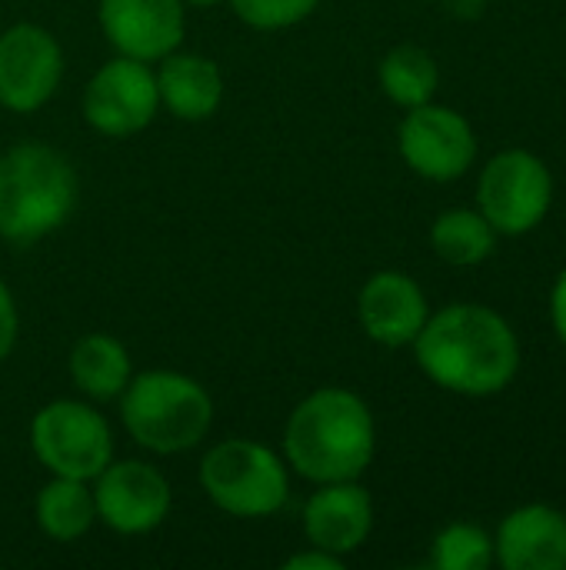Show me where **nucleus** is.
I'll return each instance as SVG.
<instances>
[{"label": "nucleus", "mask_w": 566, "mask_h": 570, "mask_svg": "<svg viewBox=\"0 0 566 570\" xmlns=\"http://www.w3.org/2000/svg\"><path fill=\"white\" fill-rule=\"evenodd\" d=\"M120 414L137 444L157 454H180L207 438L214 424V401L187 374L143 371L123 387Z\"/></svg>", "instance_id": "4"}, {"label": "nucleus", "mask_w": 566, "mask_h": 570, "mask_svg": "<svg viewBox=\"0 0 566 570\" xmlns=\"http://www.w3.org/2000/svg\"><path fill=\"white\" fill-rule=\"evenodd\" d=\"M160 107L157 73L133 57H117L103 63L83 90V117L103 137L140 134Z\"/></svg>", "instance_id": "8"}, {"label": "nucleus", "mask_w": 566, "mask_h": 570, "mask_svg": "<svg viewBox=\"0 0 566 570\" xmlns=\"http://www.w3.org/2000/svg\"><path fill=\"white\" fill-rule=\"evenodd\" d=\"M63 77L57 37L37 23H13L0 33V104L13 114L40 110Z\"/></svg>", "instance_id": "9"}, {"label": "nucleus", "mask_w": 566, "mask_h": 570, "mask_svg": "<svg viewBox=\"0 0 566 570\" xmlns=\"http://www.w3.org/2000/svg\"><path fill=\"white\" fill-rule=\"evenodd\" d=\"M97 521V501L87 481L77 478H53L37 494V524L53 541H77Z\"/></svg>", "instance_id": "18"}, {"label": "nucleus", "mask_w": 566, "mask_h": 570, "mask_svg": "<svg viewBox=\"0 0 566 570\" xmlns=\"http://www.w3.org/2000/svg\"><path fill=\"white\" fill-rule=\"evenodd\" d=\"M70 377L87 397L110 401V397L123 394V387L133 377L130 354L123 351L120 341H113L107 334H87L70 351Z\"/></svg>", "instance_id": "17"}, {"label": "nucleus", "mask_w": 566, "mask_h": 570, "mask_svg": "<svg viewBox=\"0 0 566 570\" xmlns=\"http://www.w3.org/2000/svg\"><path fill=\"white\" fill-rule=\"evenodd\" d=\"M477 200L497 234L520 237L544 224L554 204V177L537 154L504 150L484 167Z\"/></svg>", "instance_id": "7"}, {"label": "nucleus", "mask_w": 566, "mask_h": 570, "mask_svg": "<svg viewBox=\"0 0 566 570\" xmlns=\"http://www.w3.org/2000/svg\"><path fill=\"white\" fill-rule=\"evenodd\" d=\"M183 3H190V7H214V3H220V0H183Z\"/></svg>", "instance_id": "26"}, {"label": "nucleus", "mask_w": 566, "mask_h": 570, "mask_svg": "<svg viewBox=\"0 0 566 570\" xmlns=\"http://www.w3.org/2000/svg\"><path fill=\"white\" fill-rule=\"evenodd\" d=\"M374 528V501L357 481L320 484V491L304 508V531L310 548L330 551L337 558L357 551Z\"/></svg>", "instance_id": "14"}, {"label": "nucleus", "mask_w": 566, "mask_h": 570, "mask_svg": "<svg viewBox=\"0 0 566 570\" xmlns=\"http://www.w3.org/2000/svg\"><path fill=\"white\" fill-rule=\"evenodd\" d=\"M494 240H497V230L477 210H447L437 217L430 230V244L437 257L454 267H474L487 261L494 254Z\"/></svg>", "instance_id": "20"}, {"label": "nucleus", "mask_w": 566, "mask_h": 570, "mask_svg": "<svg viewBox=\"0 0 566 570\" xmlns=\"http://www.w3.org/2000/svg\"><path fill=\"white\" fill-rule=\"evenodd\" d=\"M550 321H554V331L566 347V271L557 277V284L550 291Z\"/></svg>", "instance_id": "25"}, {"label": "nucleus", "mask_w": 566, "mask_h": 570, "mask_svg": "<svg viewBox=\"0 0 566 570\" xmlns=\"http://www.w3.org/2000/svg\"><path fill=\"white\" fill-rule=\"evenodd\" d=\"M73 164L47 144H17L0 157V240L30 247L67 224L77 204Z\"/></svg>", "instance_id": "3"}, {"label": "nucleus", "mask_w": 566, "mask_h": 570, "mask_svg": "<svg viewBox=\"0 0 566 570\" xmlns=\"http://www.w3.org/2000/svg\"><path fill=\"white\" fill-rule=\"evenodd\" d=\"M437 83H440L437 60L417 43H400L380 60V87H384V94L394 104L407 107V110L420 107V104H430V97L437 94Z\"/></svg>", "instance_id": "19"}, {"label": "nucleus", "mask_w": 566, "mask_h": 570, "mask_svg": "<svg viewBox=\"0 0 566 570\" xmlns=\"http://www.w3.org/2000/svg\"><path fill=\"white\" fill-rule=\"evenodd\" d=\"M30 448L53 478L93 481L113 458V434L100 411L80 401H53L37 411Z\"/></svg>", "instance_id": "6"}, {"label": "nucleus", "mask_w": 566, "mask_h": 570, "mask_svg": "<svg viewBox=\"0 0 566 570\" xmlns=\"http://www.w3.org/2000/svg\"><path fill=\"white\" fill-rule=\"evenodd\" d=\"M400 154L420 177L447 184L470 170L477 157V137L467 117H460L457 110L420 104L410 107L400 124Z\"/></svg>", "instance_id": "10"}, {"label": "nucleus", "mask_w": 566, "mask_h": 570, "mask_svg": "<svg viewBox=\"0 0 566 570\" xmlns=\"http://www.w3.org/2000/svg\"><path fill=\"white\" fill-rule=\"evenodd\" d=\"M237 17L257 30H284L307 20L320 0H230Z\"/></svg>", "instance_id": "22"}, {"label": "nucleus", "mask_w": 566, "mask_h": 570, "mask_svg": "<svg viewBox=\"0 0 566 570\" xmlns=\"http://www.w3.org/2000/svg\"><path fill=\"white\" fill-rule=\"evenodd\" d=\"M284 451L287 464L314 484L357 481L377 451L374 414L354 391H314L290 414Z\"/></svg>", "instance_id": "2"}, {"label": "nucleus", "mask_w": 566, "mask_h": 570, "mask_svg": "<svg viewBox=\"0 0 566 570\" xmlns=\"http://www.w3.org/2000/svg\"><path fill=\"white\" fill-rule=\"evenodd\" d=\"M360 324L370 341L384 347H404L414 344L417 334L427 324V297L417 287L414 277L400 271H380L374 274L357 301Z\"/></svg>", "instance_id": "13"}, {"label": "nucleus", "mask_w": 566, "mask_h": 570, "mask_svg": "<svg viewBox=\"0 0 566 570\" xmlns=\"http://www.w3.org/2000/svg\"><path fill=\"white\" fill-rule=\"evenodd\" d=\"M160 104L180 120H207L224 100V77L210 57L167 53L157 70Z\"/></svg>", "instance_id": "16"}, {"label": "nucleus", "mask_w": 566, "mask_h": 570, "mask_svg": "<svg viewBox=\"0 0 566 570\" xmlns=\"http://www.w3.org/2000/svg\"><path fill=\"white\" fill-rule=\"evenodd\" d=\"M287 570H340V558L337 554H330V551H320V548H310V551H304V554H294L287 564Z\"/></svg>", "instance_id": "24"}, {"label": "nucleus", "mask_w": 566, "mask_h": 570, "mask_svg": "<svg viewBox=\"0 0 566 570\" xmlns=\"http://www.w3.org/2000/svg\"><path fill=\"white\" fill-rule=\"evenodd\" d=\"M183 0H100V27L107 40L133 60L153 63L183 40Z\"/></svg>", "instance_id": "12"}, {"label": "nucleus", "mask_w": 566, "mask_h": 570, "mask_svg": "<svg viewBox=\"0 0 566 570\" xmlns=\"http://www.w3.org/2000/svg\"><path fill=\"white\" fill-rule=\"evenodd\" d=\"M430 561L437 570H487L494 561V541L477 524H450L437 534Z\"/></svg>", "instance_id": "21"}, {"label": "nucleus", "mask_w": 566, "mask_h": 570, "mask_svg": "<svg viewBox=\"0 0 566 570\" xmlns=\"http://www.w3.org/2000/svg\"><path fill=\"white\" fill-rule=\"evenodd\" d=\"M414 347L420 371L464 397L500 394L520 367L514 327L484 304H450L427 317Z\"/></svg>", "instance_id": "1"}, {"label": "nucleus", "mask_w": 566, "mask_h": 570, "mask_svg": "<svg viewBox=\"0 0 566 570\" xmlns=\"http://www.w3.org/2000/svg\"><path fill=\"white\" fill-rule=\"evenodd\" d=\"M93 501L97 521H103L117 534H147L160 528L170 514V484L153 464L110 461L97 474Z\"/></svg>", "instance_id": "11"}, {"label": "nucleus", "mask_w": 566, "mask_h": 570, "mask_svg": "<svg viewBox=\"0 0 566 570\" xmlns=\"http://www.w3.org/2000/svg\"><path fill=\"white\" fill-rule=\"evenodd\" d=\"M494 554L507 570H566V518L547 504L517 508L504 518Z\"/></svg>", "instance_id": "15"}, {"label": "nucleus", "mask_w": 566, "mask_h": 570, "mask_svg": "<svg viewBox=\"0 0 566 570\" xmlns=\"http://www.w3.org/2000/svg\"><path fill=\"white\" fill-rule=\"evenodd\" d=\"M17 304H13V294L7 291V284L0 281V361H7V354L13 351V341H17Z\"/></svg>", "instance_id": "23"}, {"label": "nucleus", "mask_w": 566, "mask_h": 570, "mask_svg": "<svg viewBox=\"0 0 566 570\" xmlns=\"http://www.w3.org/2000/svg\"><path fill=\"white\" fill-rule=\"evenodd\" d=\"M207 498L234 518H270L290 498L287 464L247 438L220 441L200 464Z\"/></svg>", "instance_id": "5"}]
</instances>
